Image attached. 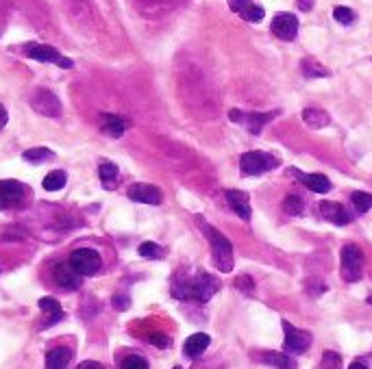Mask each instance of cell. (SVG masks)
I'll return each instance as SVG.
<instances>
[{
	"label": "cell",
	"mask_w": 372,
	"mask_h": 369,
	"mask_svg": "<svg viewBox=\"0 0 372 369\" xmlns=\"http://www.w3.org/2000/svg\"><path fill=\"white\" fill-rule=\"evenodd\" d=\"M220 289V280L205 270H198L194 276L179 274L173 283V295L177 300H194V302H209Z\"/></svg>",
	"instance_id": "obj_1"
},
{
	"label": "cell",
	"mask_w": 372,
	"mask_h": 369,
	"mask_svg": "<svg viewBox=\"0 0 372 369\" xmlns=\"http://www.w3.org/2000/svg\"><path fill=\"white\" fill-rule=\"evenodd\" d=\"M196 222H198L202 234H205V237L209 239L214 265L218 267L220 272H224V274L233 272L235 261H233V246H231V242L224 237V234H222L218 228H214L212 224H205V222H202V217H196Z\"/></svg>",
	"instance_id": "obj_2"
},
{
	"label": "cell",
	"mask_w": 372,
	"mask_h": 369,
	"mask_svg": "<svg viewBox=\"0 0 372 369\" xmlns=\"http://www.w3.org/2000/svg\"><path fill=\"white\" fill-rule=\"evenodd\" d=\"M279 165H281V161L275 154L261 152V150H251V152H244L240 157V170L246 176H261L266 172L277 170Z\"/></svg>",
	"instance_id": "obj_3"
},
{
	"label": "cell",
	"mask_w": 372,
	"mask_h": 369,
	"mask_svg": "<svg viewBox=\"0 0 372 369\" xmlns=\"http://www.w3.org/2000/svg\"><path fill=\"white\" fill-rule=\"evenodd\" d=\"M340 274L346 283H357L363 274V252L355 244H346L340 254Z\"/></svg>",
	"instance_id": "obj_4"
},
{
	"label": "cell",
	"mask_w": 372,
	"mask_h": 369,
	"mask_svg": "<svg viewBox=\"0 0 372 369\" xmlns=\"http://www.w3.org/2000/svg\"><path fill=\"white\" fill-rule=\"evenodd\" d=\"M281 111L275 109V111H268V113H259V111H242V109H231L229 111V118L231 122L235 124H242L251 135H259V132L263 130L266 124L273 122Z\"/></svg>",
	"instance_id": "obj_5"
},
{
	"label": "cell",
	"mask_w": 372,
	"mask_h": 369,
	"mask_svg": "<svg viewBox=\"0 0 372 369\" xmlns=\"http://www.w3.org/2000/svg\"><path fill=\"white\" fill-rule=\"evenodd\" d=\"M24 52L28 59L33 61H40V63H53V65H59L63 70H70L72 68V59L63 57L59 50H55L53 46H46V44H38V42H28L24 46Z\"/></svg>",
	"instance_id": "obj_6"
},
{
	"label": "cell",
	"mask_w": 372,
	"mask_h": 369,
	"mask_svg": "<svg viewBox=\"0 0 372 369\" xmlns=\"http://www.w3.org/2000/svg\"><path fill=\"white\" fill-rule=\"evenodd\" d=\"M28 198V187L18 181H0V211L20 209Z\"/></svg>",
	"instance_id": "obj_7"
},
{
	"label": "cell",
	"mask_w": 372,
	"mask_h": 369,
	"mask_svg": "<svg viewBox=\"0 0 372 369\" xmlns=\"http://www.w3.org/2000/svg\"><path fill=\"white\" fill-rule=\"evenodd\" d=\"M67 263H70L81 276H94V274L100 272V267H103V259H100V254L92 248L75 250Z\"/></svg>",
	"instance_id": "obj_8"
},
{
	"label": "cell",
	"mask_w": 372,
	"mask_h": 369,
	"mask_svg": "<svg viewBox=\"0 0 372 369\" xmlns=\"http://www.w3.org/2000/svg\"><path fill=\"white\" fill-rule=\"evenodd\" d=\"M31 107L46 118H59L63 113L61 100L50 89H35L31 96Z\"/></svg>",
	"instance_id": "obj_9"
},
{
	"label": "cell",
	"mask_w": 372,
	"mask_h": 369,
	"mask_svg": "<svg viewBox=\"0 0 372 369\" xmlns=\"http://www.w3.org/2000/svg\"><path fill=\"white\" fill-rule=\"evenodd\" d=\"M283 332H285V344H283L285 352H290V354H302V352L310 350L312 339H314L310 332L294 328L288 319H283Z\"/></svg>",
	"instance_id": "obj_10"
},
{
	"label": "cell",
	"mask_w": 372,
	"mask_h": 369,
	"mask_svg": "<svg viewBox=\"0 0 372 369\" xmlns=\"http://www.w3.org/2000/svg\"><path fill=\"white\" fill-rule=\"evenodd\" d=\"M270 28H273V33H275L279 40L292 42L298 35V18L294 13H288V11L277 13L273 18V26H270Z\"/></svg>",
	"instance_id": "obj_11"
},
{
	"label": "cell",
	"mask_w": 372,
	"mask_h": 369,
	"mask_svg": "<svg viewBox=\"0 0 372 369\" xmlns=\"http://www.w3.org/2000/svg\"><path fill=\"white\" fill-rule=\"evenodd\" d=\"M126 195L133 200V203H142V205H161L163 203V193L159 187L155 185H146V183H135L128 187Z\"/></svg>",
	"instance_id": "obj_12"
},
{
	"label": "cell",
	"mask_w": 372,
	"mask_h": 369,
	"mask_svg": "<svg viewBox=\"0 0 372 369\" xmlns=\"http://www.w3.org/2000/svg\"><path fill=\"white\" fill-rule=\"evenodd\" d=\"M53 276H55V283L61 289H67V291H77L83 283V276L75 270L70 263H57L55 270H53Z\"/></svg>",
	"instance_id": "obj_13"
},
{
	"label": "cell",
	"mask_w": 372,
	"mask_h": 369,
	"mask_svg": "<svg viewBox=\"0 0 372 369\" xmlns=\"http://www.w3.org/2000/svg\"><path fill=\"white\" fill-rule=\"evenodd\" d=\"M320 213L327 222H331L335 226H346L353 222V215L346 211V207H342L340 203H333V200H322Z\"/></svg>",
	"instance_id": "obj_14"
},
{
	"label": "cell",
	"mask_w": 372,
	"mask_h": 369,
	"mask_svg": "<svg viewBox=\"0 0 372 369\" xmlns=\"http://www.w3.org/2000/svg\"><path fill=\"white\" fill-rule=\"evenodd\" d=\"M224 198H226V205L238 213V217H242L244 222L251 220L253 211H251V198L248 193L244 191H238V189H226L224 191Z\"/></svg>",
	"instance_id": "obj_15"
},
{
	"label": "cell",
	"mask_w": 372,
	"mask_h": 369,
	"mask_svg": "<svg viewBox=\"0 0 372 369\" xmlns=\"http://www.w3.org/2000/svg\"><path fill=\"white\" fill-rule=\"evenodd\" d=\"M290 174L296 176L302 185H305L314 193H329L331 191V181L324 174H305V172L296 170V167H292Z\"/></svg>",
	"instance_id": "obj_16"
},
{
	"label": "cell",
	"mask_w": 372,
	"mask_h": 369,
	"mask_svg": "<svg viewBox=\"0 0 372 369\" xmlns=\"http://www.w3.org/2000/svg\"><path fill=\"white\" fill-rule=\"evenodd\" d=\"M40 309H42L44 317H46L42 322V328H48V326H53V324L63 319V309H61V305L55 297H42L40 300Z\"/></svg>",
	"instance_id": "obj_17"
},
{
	"label": "cell",
	"mask_w": 372,
	"mask_h": 369,
	"mask_svg": "<svg viewBox=\"0 0 372 369\" xmlns=\"http://www.w3.org/2000/svg\"><path fill=\"white\" fill-rule=\"evenodd\" d=\"M133 5L140 13H144L148 18H155V16H161L163 11L170 9L173 0H133Z\"/></svg>",
	"instance_id": "obj_18"
},
{
	"label": "cell",
	"mask_w": 372,
	"mask_h": 369,
	"mask_svg": "<svg viewBox=\"0 0 372 369\" xmlns=\"http://www.w3.org/2000/svg\"><path fill=\"white\" fill-rule=\"evenodd\" d=\"M209 344H212L209 334L196 332V334H192V337H187V341L183 344V352H185V356L194 358V356H200L202 352H205L209 348Z\"/></svg>",
	"instance_id": "obj_19"
},
{
	"label": "cell",
	"mask_w": 372,
	"mask_h": 369,
	"mask_svg": "<svg viewBox=\"0 0 372 369\" xmlns=\"http://www.w3.org/2000/svg\"><path fill=\"white\" fill-rule=\"evenodd\" d=\"M98 176H100V183H103L105 189H116L118 187V181H120V170L118 165L111 163V161H103L98 165Z\"/></svg>",
	"instance_id": "obj_20"
},
{
	"label": "cell",
	"mask_w": 372,
	"mask_h": 369,
	"mask_svg": "<svg viewBox=\"0 0 372 369\" xmlns=\"http://www.w3.org/2000/svg\"><path fill=\"white\" fill-rule=\"evenodd\" d=\"M100 128H103V132L109 137H122L126 130V122L118 115L105 113V115H100Z\"/></svg>",
	"instance_id": "obj_21"
},
{
	"label": "cell",
	"mask_w": 372,
	"mask_h": 369,
	"mask_svg": "<svg viewBox=\"0 0 372 369\" xmlns=\"http://www.w3.org/2000/svg\"><path fill=\"white\" fill-rule=\"evenodd\" d=\"M259 363H266V365H273L277 369H296V361L288 354H281V352H261L259 356Z\"/></svg>",
	"instance_id": "obj_22"
},
{
	"label": "cell",
	"mask_w": 372,
	"mask_h": 369,
	"mask_svg": "<svg viewBox=\"0 0 372 369\" xmlns=\"http://www.w3.org/2000/svg\"><path fill=\"white\" fill-rule=\"evenodd\" d=\"M302 122H305L310 128H324L331 124V118L327 111L322 109H316V107H307V109H302Z\"/></svg>",
	"instance_id": "obj_23"
},
{
	"label": "cell",
	"mask_w": 372,
	"mask_h": 369,
	"mask_svg": "<svg viewBox=\"0 0 372 369\" xmlns=\"http://www.w3.org/2000/svg\"><path fill=\"white\" fill-rule=\"evenodd\" d=\"M72 352L67 348H55L46 354V369H67Z\"/></svg>",
	"instance_id": "obj_24"
},
{
	"label": "cell",
	"mask_w": 372,
	"mask_h": 369,
	"mask_svg": "<svg viewBox=\"0 0 372 369\" xmlns=\"http://www.w3.org/2000/svg\"><path fill=\"white\" fill-rule=\"evenodd\" d=\"M300 70H302V74H305L307 79H327V76H331V72L324 68V65L318 61V59H314V57H305L300 61Z\"/></svg>",
	"instance_id": "obj_25"
},
{
	"label": "cell",
	"mask_w": 372,
	"mask_h": 369,
	"mask_svg": "<svg viewBox=\"0 0 372 369\" xmlns=\"http://www.w3.org/2000/svg\"><path fill=\"white\" fill-rule=\"evenodd\" d=\"M65 183H67V174L63 170H53L50 174H46L42 185H44L46 191H59V189L65 187Z\"/></svg>",
	"instance_id": "obj_26"
},
{
	"label": "cell",
	"mask_w": 372,
	"mask_h": 369,
	"mask_svg": "<svg viewBox=\"0 0 372 369\" xmlns=\"http://www.w3.org/2000/svg\"><path fill=\"white\" fill-rule=\"evenodd\" d=\"M283 211L288 215H300L302 211H305V200H302L298 193H288L283 200Z\"/></svg>",
	"instance_id": "obj_27"
},
{
	"label": "cell",
	"mask_w": 372,
	"mask_h": 369,
	"mask_svg": "<svg viewBox=\"0 0 372 369\" xmlns=\"http://www.w3.org/2000/svg\"><path fill=\"white\" fill-rule=\"evenodd\" d=\"M351 200H353V207L357 211V215H363L372 209V193H366V191H353L351 193Z\"/></svg>",
	"instance_id": "obj_28"
},
{
	"label": "cell",
	"mask_w": 372,
	"mask_h": 369,
	"mask_svg": "<svg viewBox=\"0 0 372 369\" xmlns=\"http://www.w3.org/2000/svg\"><path fill=\"white\" fill-rule=\"evenodd\" d=\"M22 159L28 163H46V161L55 159V152L48 148H31V150L22 152Z\"/></svg>",
	"instance_id": "obj_29"
},
{
	"label": "cell",
	"mask_w": 372,
	"mask_h": 369,
	"mask_svg": "<svg viewBox=\"0 0 372 369\" xmlns=\"http://www.w3.org/2000/svg\"><path fill=\"white\" fill-rule=\"evenodd\" d=\"M138 252H140V256H144V259H163V256H165V250H163L159 244H155V242H144V244L138 248Z\"/></svg>",
	"instance_id": "obj_30"
},
{
	"label": "cell",
	"mask_w": 372,
	"mask_h": 369,
	"mask_svg": "<svg viewBox=\"0 0 372 369\" xmlns=\"http://www.w3.org/2000/svg\"><path fill=\"white\" fill-rule=\"evenodd\" d=\"M120 369H148V361L140 354H131L120 361Z\"/></svg>",
	"instance_id": "obj_31"
},
{
	"label": "cell",
	"mask_w": 372,
	"mask_h": 369,
	"mask_svg": "<svg viewBox=\"0 0 372 369\" xmlns=\"http://www.w3.org/2000/svg\"><path fill=\"white\" fill-rule=\"evenodd\" d=\"M333 18H335V22H340V24L349 26V24L355 22L357 16H355V11L349 9V7H335V9H333Z\"/></svg>",
	"instance_id": "obj_32"
},
{
	"label": "cell",
	"mask_w": 372,
	"mask_h": 369,
	"mask_svg": "<svg viewBox=\"0 0 372 369\" xmlns=\"http://www.w3.org/2000/svg\"><path fill=\"white\" fill-rule=\"evenodd\" d=\"M322 369H342V356L337 354V352H331L327 350L322 354V363H320Z\"/></svg>",
	"instance_id": "obj_33"
},
{
	"label": "cell",
	"mask_w": 372,
	"mask_h": 369,
	"mask_svg": "<svg viewBox=\"0 0 372 369\" xmlns=\"http://www.w3.org/2000/svg\"><path fill=\"white\" fill-rule=\"evenodd\" d=\"M240 16H242L244 20H248V22H261L263 16H266V11H263V7H259V5H248Z\"/></svg>",
	"instance_id": "obj_34"
},
{
	"label": "cell",
	"mask_w": 372,
	"mask_h": 369,
	"mask_svg": "<svg viewBox=\"0 0 372 369\" xmlns=\"http://www.w3.org/2000/svg\"><path fill=\"white\" fill-rule=\"evenodd\" d=\"M148 341H151L155 348H161V350H168V348H170V339H168L165 334H161V332H153L151 337H148Z\"/></svg>",
	"instance_id": "obj_35"
},
{
	"label": "cell",
	"mask_w": 372,
	"mask_h": 369,
	"mask_svg": "<svg viewBox=\"0 0 372 369\" xmlns=\"http://www.w3.org/2000/svg\"><path fill=\"white\" fill-rule=\"evenodd\" d=\"M235 287L244 293H253L255 291V285H253V278L251 276H238L235 278Z\"/></svg>",
	"instance_id": "obj_36"
},
{
	"label": "cell",
	"mask_w": 372,
	"mask_h": 369,
	"mask_svg": "<svg viewBox=\"0 0 372 369\" xmlns=\"http://www.w3.org/2000/svg\"><path fill=\"white\" fill-rule=\"evenodd\" d=\"M128 305H131L128 295H122V293L114 295V307H116L118 311H126V309H128Z\"/></svg>",
	"instance_id": "obj_37"
},
{
	"label": "cell",
	"mask_w": 372,
	"mask_h": 369,
	"mask_svg": "<svg viewBox=\"0 0 372 369\" xmlns=\"http://www.w3.org/2000/svg\"><path fill=\"white\" fill-rule=\"evenodd\" d=\"M248 5H253L251 0H229V7H231V11H235V13H242Z\"/></svg>",
	"instance_id": "obj_38"
},
{
	"label": "cell",
	"mask_w": 372,
	"mask_h": 369,
	"mask_svg": "<svg viewBox=\"0 0 372 369\" xmlns=\"http://www.w3.org/2000/svg\"><path fill=\"white\" fill-rule=\"evenodd\" d=\"M296 5H298V9L300 11H312L314 9V5H316V0H296Z\"/></svg>",
	"instance_id": "obj_39"
},
{
	"label": "cell",
	"mask_w": 372,
	"mask_h": 369,
	"mask_svg": "<svg viewBox=\"0 0 372 369\" xmlns=\"http://www.w3.org/2000/svg\"><path fill=\"white\" fill-rule=\"evenodd\" d=\"M77 369H105L100 363H96V361H83Z\"/></svg>",
	"instance_id": "obj_40"
},
{
	"label": "cell",
	"mask_w": 372,
	"mask_h": 369,
	"mask_svg": "<svg viewBox=\"0 0 372 369\" xmlns=\"http://www.w3.org/2000/svg\"><path fill=\"white\" fill-rule=\"evenodd\" d=\"M7 120H9V113H7V109L3 105H0V130L7 126Z\"/></svg>",
	"instance_id": "obj_41"
},
{
	"label": "cell",
	"mask_w": 372,
	"mask_h": 369,
	"mask_svg": "<svg viewBox=\"0 0 372 369\" xmlns=\"http://www.w3.org/2000/svg\"><path fill=\"white\" fill-rule=\"evenodd\" d=\"M349 369H368V367H366L363 363H353V365H351Z\"/></svg>",
	"instance_id": "obj_42"
},
{
	"label": "cell",
	"mask_w": 372,
	"mask_h": 369,
	"mask_svg": "<svg viewBox=\"0 0 372 369\" xmlns=\"http://www.w3.org/2000/svg\"><path fill=\"white\" fill-rule=\"evenodd\" d=\"M368 302H370V305H372V297H368Z\"/></svg>",
	"instance_id": "obj_43"
},
{
	"label": "cell",
	"mask_w": 372,
	"mask_h": 369,
	"mask_svg": "<svg viewBox=\"0 0 372 369\" xmlns=\"http://www.w3.org/2000/svg\"><path fill=\"white\" fill-rule=\"evenodd\" d=\"M175 369H183V367H175Z\"/></svg>",
	"instance_id": "obj_44"
}]
</instances>
